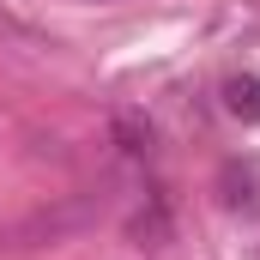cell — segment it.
<instances>
[{
    "instance_id": "cell-1",
    "label": "cell",
    "mask_w": 260,
    "mask_h": 260,
    "mask_svg": "<svg viewBox=\"0 0 260 260\" xmlns=\"http://www.w3.org/2000/svg\"><path fill=\"white\" fill-rule=\"evenodd\" d=\"M91 218H97V200H61V206H43V212H30V218H18V224L0 230V248H55V242H67L73 230H85Z\"/></svg>"
},
{
    "instance_id": "cell-2",
    "label": "cell",
    "mask_w": 260,
    "mask_h": 260,
    "mask_svg": "<svg viewBox=\"0 0 260 260\" xmlns=\"http://www.w3.org/2000/svg\"><path fill=\"white\" fill-rule=\"evenodd\" d=\"M224 109L236 121H260V73H230L224 79Z\"/></svg>"
},
{
    "instance_id": "cell-3",
    "label": "cell",
    "mask_w": 260,
    "mask_h": 260,
    "mask_svg": "<svg viewBox=\"0 0 260 260\" xmlns=\"http://www.w3.org/2000/svg\"><path fill=\"white\" fill-rule=\"evenodd\" d=\"M127 236L139 248H164V236H170V218H164V206H151V212H139L127 224Z\"/></svg>"
},
{
    "instance_id": "cell-4",
    "label": "cell",
    "mask_w": 260,
    "mask_h": 260,
    "mask_svg": "<svg viewBox=\"0 0 260 260\" xmlns=\"http://www.w3.org/2000/svg\"><path fill=\"white\" fill-rule=\"evenodd\" d=\"M115 133H121V145H127V151H151V127H139L133 115H121V121H115Z\"/></svg>"
}]
</instances>
